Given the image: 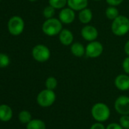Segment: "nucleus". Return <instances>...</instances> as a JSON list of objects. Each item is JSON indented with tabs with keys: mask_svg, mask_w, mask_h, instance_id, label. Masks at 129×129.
<instances>
[{
	"mask_svg": "<svg viewBox=\"0 0 129 129\" xmlns=\"http://www.w3.org/2000/svg\"><path fill=\"white\" fill-rule=\"evenodd\" d=\"M111 30L118 37L127 34L129 31V18L124 15H118L112 21Z\"/></svg>",
	"mask_w": 129,
	"mask_h": 129,
	"instance_id": "f257e3e1",
	"label": "nucleus"
},
{
	"mask_svg": "<svg viewBox=\"0 0 129 129\" xmlns=\"http://www.w3.org/2000/svg\"><path fill=\"white\" fill-rule=\"evenodd\" d=\"M61 30H62L61 21L59 19L55 18L46 19L42 25L43 32L49 37H53L57 34H59Z\"/></svg>",
	"mask_w": 129,
	"mask_h": 129,
	"instance_id": "f03ea898",
	"label": "nucleus"
},
{
	"mask_svg": "<svg viewBox=\"0 0 129 129\" xmlns=\"http://www.w3.org/2000/svg\"><path fill=\"white\" fill-rule=\"evenodd\" d=\"M92 116L93 118L99 121L103 122L106 121L110 115V110L107 105L103 103H96L91 109Z\"/></svg>",
	"mask_w": 129,
	"mask_h": 129,
	"instance_id": "7ed1b4c3",
	"label": "nucleus"
},
{
	"mask_svg": "<svg viewBox=\"0 0 129 129\" xmlns=\"http://www.w3.org/2000/svg\"><path fill=\"white\" fill-rule=\"evenodd\" d=\"M55 93L53 90L45 89L39 93L37 97V103L42 107H49L55 101Z\"/></svg>",
	"mask_w": 129,
	"mask_h": 129,
	"instance_id": "20e7f679",
	"label": "nucleus"
},
{
	"mask_svg": "<svg viewBox=\"0 0 129 129\" xmlns=\"http://www.w3.org/2000/svg\"><path fill=\"white\" fill-rule=\"evenodd\" d=\"M24 21L20 16H13L8 21L9 32L13 36H18L24 31Z\"/></svg>",
	"mask_w": 129,
	"mask_h": 129,
	"instance_id": "39448f33",
	"label": "nucleus"
},
{
	"mask_svg": "<svg viewBox=\"0 0 129 129\" xmlns=\"http://www.w3.org/2000/svg\"><path fill=\"white\" fill-rule=\"evenodd\" d=\"M50 50L49 49L43 44H38L35 46L32 49L33 58L38 62H45L48 61L50 58Z\"/></svg>",
	"mask_w": 129,
	"mask_h": 129,
	"instance_id": "423d86ee",
	"label": "nucleus"
},
{
	"mask_svg": "<svg viewBox=\"0 0 129 129\" xmlns=\"http://www.w3.org/2000/svg\"><path fill=\"white\" fill-rule=\"evenodd\" d=\"M103 52V46L99 41H91L86 46V55L91 58H98Z\"/></svg>",
	"mask_w": 129,
	"mask_h": 129,
	"instance_id": "0eeeda50",
	"label": "nucleus"
},
{
	"mask_svg": "<svg viewBox=\"0 0 129 129\" xmlns=\"http://www.w3.org/2000/svg\"><path fill=\"white\" fill-rule=\"evenodd\" d=\"M115 109L121 115H129V97L120 96L115 102Z\"/></svg>",
	"mask_w": 129,
	"mask_h": 129,
	"instance_id": "6e6552de",
	"label": "nucleus"
},
{
	"mask_svg": "<svg viewBox=\"0 0 129 129\" xmlns=\"http://www.w3.org/2000/svg\"><path fill=\"white\" fill-rule=\"evenodd\" d=\"M75 11L71 8H63L58 14V19L62 24H72L75 19Z\"/></svg>",
	"mask_w": 129,
	"mask_h": 129,
	"instance_id": "1a4fd4ad",
	"label": "nucleus"
},
{
	"mask_svg": "<svg viewBox=\"0 0 129 129\" xmlns=\"http://www.w3.org/2000/svg\"><path fill=\"white\" fill-rule=\"evenodd\" d=\"M81 34L84 40L89 42L96 40L99 35L97 29L92 25H85L84 27H83Z\"/></svg>",
	"mask_w": 129,
	"mask_h": 129,
	"instance_id": "9d476101",
	"label": "nucleus"
},
{
	"mask_svg": "<svg viewBox=\"0 0 129 129\" xmlns=\"http://www.w3.org/2000/svg\"><path fill=\"white\" fill-rule=\"evenodd\" d=\"M115 86L120 90L125 91L129 90V76L125 74L118 75L114 81Z\"/></svg>",
	"mask_w": 129,
	"mask_h": 129,
	"instance_id": "9b49d317",
	"label": "nucleus"
},
{
	"mask_svg": "<svg viewBox=\"0 0 129 129\" xmlns=\"http://www.w3.org/2000/svg\"><path fill=\"white\" fill-rule=\"evenodd\" d=\"M58 39L60 43L64 46H71L74 41V35L70 30L62 29L58 34Z\"/></svg>",
	"mask_w": 129,
	"mask_h": 129,
	"instance_id": "f8f14e48",
	"label": "nucleus"
},
{
	"mask_svg": "<svg viewBox=\"0 0 129 129\" xmlns=\"http://www.w3.org/2000/svg\"><path fill=\"white\" fill-rule=\"evenodd\" d=\"M12 109L6 104L0 105V120L2 121H9L12 118Z\"/></svg>",
	"mask_w": 129,
	"mask_h": 129,
	"instance_id": "ddd939ff",
	"label": "nucleus"
},
{
	"mask_svg": "<svg viewBox=\"0 0 129 129\" xmlns=\"http://www.w3.org/2000/svg\"><path fill=\"white\" fill-rule=\"evenodd\" d=\"M71 52L74 56L81 58L86 54V48L79 42L73 43L71 45Z\"/></svg>",
	"mask_w": 129,
	"mask_h": 129,
	"instance_id": "4468645a",
	"label": "nucleus"
},
{
	"mask_svg": "<svg viewBox=\"0 0 129 129\" xmlns=\"http://www.w3.org/2000/svg\"><path fill=\"white\" fill-rule=\"evenodd\" d=\"M88 6V0H68V6L74 11H81Z\"/></svg>",
	"mask_w": 129,
	"mask_h": 129,
	"instance_id": "2eb2a0df",
	"label": "nucleus"
},
{
	"mask_svg": "<svg viewBox=\"0 0 129 129\" xmlns=\"http://www.w3.org/2000/svg\"><path fill=\"white\" fill-rule=\"evenodd\" d=\"M92 18H93V12L90 9L85 8L79 12L78 19L82 24H89L92 21Z\"/></svg>",
	"mask_w": 129,
	"mask_h": 129,
	"instance_id": "dca6fc26",
	"label": "nucleus"
},
{
	"mask_svg": "<svg viewBox=\"0 0 129 129\" xmlns=\"http://www.w3.org/2000/svg\"><path fill=\"white\" fill-rule=\"evenodd\" d=\"M27 129H46V124L40 119H33L27 123Z\"/></svg>",
	"mask_w": 129,
	"mask_h": 129,
	"instance_id": "f3484780",
	"label": "nucleus"
},
{
	"mask_svg": "<svg viewBox=\"0 0 129 129\" xmlns=\"http://www.w3.org/2000/svg\"><path fill=\"white\" fill-rule=\"evenodd\" d=\"M119 15V12L118 9L115 6H110L108 7L106 10V16L108 19L113 21Z\"/></svg>",
	"mask_w": 129,
	"mask_h": 129,
	"instance_id": "a211bd4d",
	"label": "nucleus"
},
{
	"mask_svg": "<svg viewBox=\"0 0 129 129\" xmlns=\"http://www.w3.org/2000/svg\"><path fill=\"white\" fill-rule=\"evenodd\" d=\"M49 4L55 9H62L68 5V0H49Z\"/></svg>",
	"mask_w": 129,
	"mask_h": 129,
	"instance_id": "6ab92c4d",
	"label": "nucleus"
},
{
	"mask_svg": "<svg viewBox=\"0 0 129 129\" xmlns=\"http://www.w3.org/2000/svg\"><path fill=\"white\" fill-rule=\"evenodd\" d=\"M18 118H19L20 121L21 123H24V124H27V123H29L32 120L31 119V114L28 111H27V110L21 111L19 113Z\"/></svg>",
	"mask_w": 129,
	"mask_h": 129,
	"instance_id": "aec40b11",
	"label": "nucleus"
},
{
	"mask_svg": "<svg viewBox=\"0 0 129 129\" xmlns=\"http://www.w3.org/2000/svg\"><path fill=\"white\" fill-rule=\"evenodd\" d=\"M46 87L49 90H54L56 87H57V84H58V81L56 80L55 78L54 77H49L46 80Z\"/></svg>",
	"mask_w": 129,
	"mask_h": 129,
	"instance_id": "412c9836",
	"label": "nucleus"
},
{
	"mask_svg": "<svg viewBox=\"0 0 129 129\" xmlns=\"http://www.w3.org/2000/svg\"><path fill=\"white\" fill-rule=\"evenodd\" d=\"M10 64V58L8 55L5 53H0V68L3 69L9 66Z\"/></svg>",
	"mask_w": 129,
	"mask_h": 129,
	"instance_id": "4be33fe9",
	"label": "nucleus"
},
{
	"mask_svg": "<svg viewBox=\"0 0 129 129\" xmlns=\"http://www.w3.org/2000/svg\"><path fill=\"white\" fill-rule=\"evenodd\" d=\"M55 9H54L52 6H51L50 5L46 6L43 11V16L46 18V19H49V18H53V16L55 15Z\"/></svg>",
	"mask_w": 129,
	"mask_h": 129,
	"instance_id": "5701e85b",
	"label": "nucleus"
},
{
	"mask_svg": "<svg viewBox=\"0 0 129 129\" xmlns=\"http://www.w3.org/2000/svg\"><path fill=\"white\" fill-rule=\"evenodd\" d=\"M120 124L124 129H129V115H123L120 118Z\"/></svg>",
	"mask_w": 129,
	"mask_h": 129,
	"instance_id": "b1692460",
	"label": "nucleus"
},
{
	"mask_svg": "<svg viewBox=\"0 0 129 129\" xmlns=\"http://www.w3.org/2000/svg\"><path fill=\"white\" fill-rule=\"evenodd\" d=\"M122 69L126 74H129V56L128 55L122 61Z\"/></svg>",
	"mask_w": 129,
	"mask_h": 129,
	"instance_id": "393cba45",
	"label": "nucleus"
},
{
	"mask_svg": "<svg viewBox=\"0 0 129 129\" xmlns=\"http://www.w3.org/2000/svg\"><path fill=\"white\" fill-rule=\"evenodd\" d=\"M110 6H118L123 3L124 0H106Z\"/></svg>",
	"mask_w": 129,
	"mask_h": 129,
	"instance_id": "a878e982",
	"label": "nucleus"
},
{
	"mask_svg": "<svg viewBox=\"0 0 129 129\" xmlns=\"http://www.w3.org/2000/svg\"><path fill=\"white\" fill-rule=\"evenodd\" d=\"M106 129H123L121 124H118L117 123H111L109 124Z\"/></svg>",
	"mask_w": 129,
	"mask_h": 129,
	"instance_id": "bb28decb",
	"label": "nucleus"
},
{
	"mask_svg": "<svg viewBox=\"0 0 129 129\" xmlns=\"http://www.w3.org/2000/svg\"><path fill=\"white\" fill-rule=\"evenodd\" d=\"M90 129H106V127H104V125L103 124H101L98 121L97 123L93 124L90 127Z\"/></svg>",
	"mask_w": 129,
	"mask_h": 129,
	"instance_id": "cd10ccee",
	"label": "nucleus"
},
{
	"mask_svg": "<svg viewBox=\"0 0 129 129\" xmlns=\"http://www.w3.org/2000/svg\"><path fill=\"white\" fill-rule=\"evenodd\" d=\"M124 49V52H125L126 55L129 56V40L125 43Z\"/></svg>",
	"mask_w": 129,
	"mask_h": 129,
	"instance_id": "c85d7f7f",
	"label": "nucleus"
},
{
	"mask_svg": "<svg viewBox=\"0 0 129 129\" xmlns=\"http://www.w3.org/2000/svg\"><path fill=\"white\" fill-rule=\"evenodd\" d=\"M28 1H30V2H32V3H34V2H36V1H37V0H28Z\"/></svg>",
	"mask_w": 129,
	"mask_h": 129,
	"instance_id": "c756f323",
	"label": "nucleus"
},
{
	"mask_svg": "<svg viewBox=\"0 0 129 129\" xmlns=\"http://www.w3.org/2000/svg\"><path fill=\"white\" fill-rule=\"evenodd\" d=\"M93 1H101V0H93Z\"/></svg>",
	"mask_w": 129,
	"mask_h": 129,
	"instance_id": "7c9ffc66",
	"label": "nucleus"
},
{
	"mask_svg": "<svg viewBox=\"0 0 129 129\" xmlns=\"http://www.w3.org/2000/svg\"><path fill=\"white\" fill-rule=\"evenodd\" d=\"M0 1H1V0H0Z\"/></svg>",
	"mask_w": 129,
	"mask_h": 129,
	"instance_id": "2f4dec72",
	"label": "nucleus"
}]
</instances>
